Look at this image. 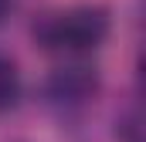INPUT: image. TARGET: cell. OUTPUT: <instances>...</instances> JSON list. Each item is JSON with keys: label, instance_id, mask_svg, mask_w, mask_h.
I'll return each instance as SVG.
<instances>
[{"label": "cell", "instance_id": "cell-1", "mask_svg": "<svg viewBox=\"0 0 146 142\" xmlns=\"http://www.w3.org/2000/svg\"><path fill=\"white\" fill-rule=\"evenodd\" d=\"M109 27L112 24L106 7L82 3V7H68L37 20L34 41L54 54H88L109 37Z\"/></svg>", "mask_w": 146, "mask_h": 142}, {"label": "cell", "instance_id": "cell-4", "mask_svg": "<svg viewBox=\"0 0 146 142\" xmlns=\"http://www.w3.org/2000/svg\"><path fill=\"white\" fill-rule=\"evenodd\" d=\"M14 3H17V0H0V20H3V17L14 10Z\"/></svg>", "mask_w": 146, "mask_h": 142}, {"label": "cell", "instance_id": "cell-3", "mask_svg": "<svg viewBox=\"0 0 146 142\" xmlns=\"http://www.w3.org/2000/svg\"><path fill=\"white\" fill-rule=\"evenodd\" d=\"M21 91H24V81H21V68L10 54L0 51V115L14 112L21 102Z\"/></svg>", "mask_w": 146, "mask_h": 142}, {"label": "cell", "instance_id": "cell-2", "mask_svg": "<svg viewBox=\"0 0 146 142\" xmlns=\"http://www.w3.org/2000/svg\"><path fill=\"white\" fill-rule=\"evenodd\" d=\"M44 95L48 102L61 112H78L99 95V74L88 64H65V68L51 71L44 81Z\"/></svg>", "mask_w": 146, "mask_h": 142}]
</instances>
